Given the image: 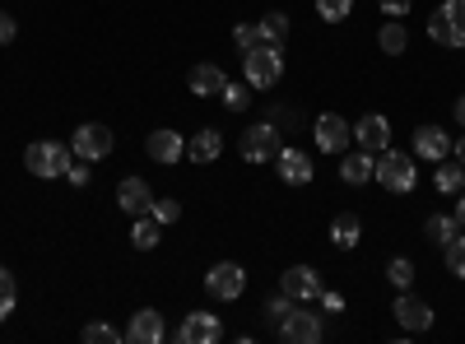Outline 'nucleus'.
<instances>
[{
    "mask_svg": "<svg viewBox=\"0 0 465 344\" xmlns=\"http://www.w3.org/2000/svg\"><path fill=\"white\" fill-rule=\"evenodd\" d=\"M242 70H247L252 89H275L284 80V52L270 43H256L252 52H242Z\"/></svg>",
    "mask_w": 465,
    "mask_h": 344,
    "instance_id": "f257e3e1",
    "label": "nucleus"
},
{
    "mask_svg": "<svg viewBox=\"0 0 465 344\" xmlns=\"http://www.w3.org/2000/svg\"><path fill=\"white\" fill-rule=\"evenodd\" d=\"M284 149V140H280V126L275 122H256V126H247L242 131V140H238V154L247 159V163H275V154Z\"/></svg>",
    "mask_w": 465,
    "mask_h": 344,
    "instance_id": "f03ea898",
    "label": "nucleus"
},
{
    "mask_svg": "<svg viewBox=\"0 0 465 344\" xmlns=\"http://www.w3.org/2000/svg\"><path fill=\"white\" fill-rule=\"evenodd\" d=\"M24 163H28V172L33 177H65V168L74 163V154H70V144H56V140H37V144H28L24 149Z\"/></svg>",
    "mask_w": 465,
    "mask_h": 344,
    "instance_id": "7ed1b4c3",
    "label": "nucleus"
},
{
    "mask_svg": "<svg viewBox=\"0 0 465 344\" xmlns=\"http://www.w3.org/2000/svg\"><path fill=\"white\" fill-rule=\"evenodd\" d=\"M429 37L438 47H465V0H442L429 15Z\"/></svg>",
    "mask_w": 465,
    "mask_h": 344,
    "instance_id": "20e7f679",
    "label": "nucleus"
},
{
    "mask_svg": "<svg viewBox=\"0 0 465 344\" xmlns=\"http://www.w3.org/2000/svg\"><path fill=\"white\" fill-rule=\"evenodd\" d=\"M372 177H377L386 191H396V196H410V191H414V159L386 144L381 154H377V172H372Z\"/></svg>",
    "mask_w": 465,
    "mask_h": 344,
    "instance_id": "39448f33",
    "label": "nucleus"
},
{
    "mask_svg": "<svg viewBox=\"0 0 465 344\" xmlns=\"http://www.w3.org/2000/svg\"><path fill=\"white\" fill-rule=\"evenodd\" d=\"M322 330H326V326H322V317L312 312V302H298V308L280 321V339H284V344H317Z\"/></svg>",
    "mask_w": 465,
    "mask_h": 344,
    "instance_id": "423d86ee",
    "label": "nucleus"
},
{
    "mask_svg": "<svg viewBox=\"0 0 465 344\" xmlns=\"http://www.w3.org/2000/svg\"><path fill=\"white\" fill-rule=\"evenodd\" d=\"M70 154H74V159H84V163L107 159V154H112V131H107V126H98V122L74 126V135H70Z\"/></svg>",
    "mask_w": 465,
    "mask_h": 344,
    "instance_id": "0eeeda50",
    "label": "nucleus"
},
{
    "mask_svg": "<svg viewBox=\"0 0 465 344\" xmlns=\"http://www.w3.org/2000/svg\"><path fill=\"white\" fill-rule=\"evenodd\" d=\"M242 289H247V270H242L238 260H219V265H210V275H205V293H210V298L232 302V298H242Z\"/></svg>",
    "mask_w": 465,
    "mask_h": 344,
    "instance_id": "6e6552de",
    "label": "nucleus"
},
{
    "mask_svg": "<svg viewBox=\"0 0 465 344\" xmlns=\"http://www.w3.org/2000/svg\"><path fill=\"white\" fill-rule=\"evenodd\" d=\"M280 293H289L293 302H317L322 275L312 270V265H289V270L280 275Z\"/></svg>",
    "mask_w": 465,
    "mask_h": 344,
    "instance_id": "1a4fd4ad",
    "label": "nucleus"
},
{
    "mask_svg": "<svg viewBox=\"0 0 465 344\" xmlns=\"http://www.w3.org/2000/svg\"><path fill=\"white\" fill-rule=\"evenodd\" d=\"M349 140H354V126H349L344 117H335V112H322L317 117V149H326V154H344Z\"/></svg>",
    "mask_w": 465,
    "mask_h": 344,
    "instance_id": "9d476101",
    "label": "nucleus"
},
{
    "mask_svg": "<svg viewBox=\"0 0 465 344\" xmlns=\"http://www.w3.org/2000/svg\"><path fill=\"white\" fill-rule=\"evenodd\" d=\"M391 312H396V321L414 335V330H429L433 326V308H429V302H423V298H414L410 289H401V298L391 302Z\"/></svg>",
    "mask_w": 465,
    "mask_h": 344,
    "instance_id": "9b49d317",
    "label": "nucleus"
},
{
    "mask_svg": "<svg viewBox=\"0 0 465 344\" xmlns=\"http://www.w3.org/2000/svg\"><path fill=\"white\" fill-rule=\"evenodd\" d=\"M177 339L182 344H214V339H223V321L214 312H186Z\"/></svg>",
    "mask_w": 465,
    "mask_h": 344,
    "instance_id": "f8f14e48",
    "label": "nucleus"
},
{
    "mask_svg": "<svg viewBox=\"0 0 465 344\" xmlns=\"http://www.w3.org/2000/svg\"><path fill=\"white\" fill-rule=\"evenodd\" d=\"M354 140H359V149H368V154H381V149L391 144V122H386L381 112H368V117L354 122Z\"/></svg>",
    "mask_w": 465,
    "mask_h": 344,
    "instance_id": "ddd939ff",
    "label": "nucleus"
},
{
    "mask_svg": "<svg viewBox=\"0 0 465 344\" xmlns=\"http://www.w3.org/2000/svg\"><path fill=\"white\" fill-rule=\"evenodd\" d=\"M414 154L429 159V163L451 159V135L442 126H414Z\"/></svg>",
    "mask_w": 465,
    "mask_h": 344,
    "instance_id": "4468645a",
    "label": "nucleus"
},
{
    "mask_svg": "<svg viewBox=\"0 0 465 344\" xmlns=\"http://www.w3.org/2000/svg\"><path fill=\"white\" fill-rule=\"evenodd\" d=\"M144 149H149L153 163H182V159H186V140H182L177 131H168V126L153 131V135L144 140Z\"/></svg>",
    "mask_w": 465,
    "mask_h": 344,
    "instance_id": "2eb2a0df",
    "label": "nucleus"
},
{
    "mask_svg": "<svg viewBox=\"0 0 465 344\" xmlns=\"http://www.w3.org/2000/svg\"><path fill=\"white\" fill-rule=\"evenodd\" d=\"M116 205H122L126 214H149L153 205V191L144 177H122V186H116Z\"/></svg>",
    "mask_w": 465,
    "mask_h": 344,
    "instance_id": "dca6fc26",
    "label": "nucleus"
},
{
    "mask_svg": "<svg viewBox=\"0 0 465 344\" xmlns=\"http://www.w3.org/2000/svg\"><path fill=\"white\" fill-rule=\"evenodd\" d=\"M168 330H163V312H153V308H140L126 326V339L131 344H159Z\"/></svg>",
    "mask_w": 465,
    "mask_h": 344,
    "instance_id": "f3484780",
    "label": "nucleus"
},
{
    "mask_svg": "<svg viewBox=\"0 0 465 344\" xmlns=\"http://www.w3.org/2000/svg\"><path fill=\"white\" fill-rule=\"evenodd\" d=\"M275 168H280V177L289 182V186H307V182H312V163H307V154H302V149H280V154H275Z\"/></svg>",
    "mask_w": 465,
    "mask_h": 344,
    "instance_id": "a211bd4d",
    "label": "nucleus"
},
{
    "mask_svg": "<svg viewBox=\"0 0 465 344\" xmlns=\"http://www.w3.org/2000/svg\"><path fill=\"white\" fill-rule=\"evenodd\" d=\"M372 172H377V154H368V149H359V154H349V149H344L340 182H349V186H363V182H372Z\"/></svg>",
    "mask_w": 465,
    "mask_h": 344,
    "instance_id": "6ab92c4d",
    "label": "nucleus"
},
{
    "mask_svg": "<svg viewBox=\"0 0 465 344\" xmlns=\"http://www.w3.org/2000/svg\"><path fill=\"white\" fill-rule=\"evenodd\" d=\"M186 84H191V93H196V98H210V93H219V89H223L228 80H223V70H219V65L201 61V65H191Z\"/></svg>",
    "mask_w": 465,
    "mask_h": 344,
    "instance_id": "aec40b11",
    "label": "nucleus"
},
{
    "mask_svg": "<svg viewBox=\"0 0 465 344\" xmlns=\"http://www.w3.org/2000/svg\"><path fill=\"white\" fill-rule=\"evenodd\" d=\"M186 154L196 159V163H214L219 154H223V135L214 131V126H205V131H196L186 140Z\"/></svg>",
    "mask_w": 465,
    "mask_h": 344,
    "instance_id": "412c9836",
    "label": "nucleus"
},
{
    "mask_svg": "<svg viewBox=\"0 0 465 344\" xmlns=\"http://www.w3.org/2000/svg\"><path fill=\"white\" fill-rule=\"evenodd\" d=\"M159 238H163V223L153 219V214H135V228H131L135 251H153V247H159Z\"/></svg>",
    "mask_w": 465,
    "mask_h": 344,
    "instance_id": "4be33fe9",
    "label": "nucleus"
},
{
    "mask_svg": "<svg viewBox=\"0 0 465 344\" xmlns=\"http://www.w3.org/2000/svg\"><path fill=\"white\" fill-rule=\"evenodd\" d=\"M359 238H363V223H359V214H340L335 223H331V242L335 247H359Z\"/></svg>",
    "mask_w": 465,
    "mask_h": 344,
    "instance_id": "5701e85b",
    "label": "nucleus"
},
{
    "mask_svg": "<svg viewBox=\"0 0 465 344\" xmlns=\"http://www.w3.org/2000/svg\"><path fill=\"white\" fill-rule=\"evenodd\" d=\"M377 47H381L386 56H401V52L410 47V33H405V24H401V19L381 24V33H377Z\"/></svg>",
    "mask_w": 465,
    "mask_h": 344,
    "instance_id": "b1692460",
    "label": "nucleus"
},
{
    "mask_svg": "<svg viewBox=\"0 0 465 344\" xmlns=\"http://www.w3.org/2000/svg\"><path fill=\"white\" fill-rule=\"evenodd\" d=\"M256 33H261V43H270V47H280L284 37H289V15H280V10H270L261 24H256Z\"/></svg>",
    "mask_w": 465,
    "mask_h": 344,
    "instance_id": "393cba45",
    "label": "nucleus"
},
{
    "mask_svg": "<svg viewBox=\"0 0 465 344\" xmlns=\"http://www.w3.org/2000/svg\"><path fill=\"white\" fill-rule=\"evenodd\" d=\"M456 228H460L456 214H433L429 223H423V233H429L438 247H447V242H456Z\"/></svg>",
    "mask_w": 465,
    "mask_h": 344,
    "instance_id": "a878e982",
    "label": "nucleus"
},
{
    "mask_svg": "<svg viewBox=\"0 0 465 344\" xmlns=\"http://www.w3.org/2000/svg\"><path fill=\"white\" fill-rule=\"evenodd\" d=\"M438 191H447V196H451V191H465V163H438Z\"/></svg>",
    "mask_w": 465,
    "mask_h": 344,
    "instance_id": "bb28decb",
    "label": "nucleus"
},
{
    "mask_svg": "<svg viewBox=\"0 0 465 344\" xmlns=\"http://www.w3.org/2000/svg\"><path fill=\"white\" fill-rule=\"evenodd\" d=\"M386 280H391L396 289H410L414 284V260L410 256H396L391 265H386Z\"/></svg>",
    "mask_w": 465,
    "mask_h": 344,
    "instance_id": "cd10ccee",
    "label": "nucleus"
},
{
    "mask_svg": "<svg viewBox=\"0 0 465 344\" xmlns=\"http://www.w3.org/2000/svg\"><path fill=\"white\" fill-rule=\"evenodd\" d=\"M349 10H354V0H317V15H322L326 24H344Z\"/></svg>",
    "mask_w": 465,
    "mask_h": 344,
    "instance_id": "c85d7f7f",
    "label": "nucleus"
},
{
    "mask_svg": "<svg viewBox=\"0 0 465 344\" xmlns=\"http://www.w3.org/2000/svg\"><path fill=\"white\" fill-rule=\"evenodd\" d=\"M293 308H298V302H293L289 293H280V298H265V308H261V312H265V321H275V326H280Z\"/></svg>",
    "mask_w": 465,
    "mask_h": 344,
    "instance_id": "c756f323",
    "label": "nucleus"
},
{
    "mask_svg": "<svg viewBox=\"0 0 465 344\" xmlns=\"http://www.w3.org/2000/svg\"><path fill=\"white\" fill-rule=\"evenodd\" d=\"M15 298H19V293H15V275L5 270V265H0V321L15 312Z\"/></svg>",
    "mask_w": 465,
    "mask_h": 344,
    "instance_id": "7c9ffc66",
    "label": "nucleus"
},
{
    "mask_svg": "<svg viewBox=\"0 0 465 344\" xmlns=\"http://www.w3.org/2000/svg\"><path fill=\"white\" fill-rule=\"evenodd\" d=\"M116 339H122V330H116V326H103V321H89L84 326V344H116Z\"/></svg>",
    "mask_w": 465,
    "mask_h": 344,
    "instance_id": "2f4dec72",
    "label": "nucleus"
},
{
    "mask_svg": "<svg viewBox=\"0 0 465 344\" xmlns=\"http://www.w3.org/2000/svg\"><path fill=\"white\" fill-rule=\"evenodd\" d=\"M219 98H223V107H228V112H242V107L252 103V89H242V84H223V89H219Z\"/></svg>",
    "mask_w": 465,
    "mask_h": 344,
    "instance_id": "473e14b6",
    "label": "nucleus"
},
{
    "mask_svg": "<svg viewBox=\"0 0 465 344\" xmlns=\"http://www.w3.org/2000/svg\"><path fill=\"white\" fill-rule=\"evenodd\" d=\"M442 251H447V270H451L456 280H465V238H456V242H447Z\"/></svg>",
    "mask_w": 465,
    "mask_h": 344,
    "instance_id": "72a5a7b5",
    "label": "nucleus"
},
{
    "mask_svg": "<svg viewBox=\"0 0 465 344\" xmlns=\"http://www.w3.org/2000/svg\"><path fill=\"white\" fill-rule=\"evenodd\" d=\"M149 214L168 228V223H177V219H182V205H177V201H153V205H149Z\"/></svg>",
    "mask_w": 465,
    "mask_h": 344,
    "instance_id": "f704fd0d",
    "label": "nucleus"
},
{
    "mask_svg": "<svg viewBox=\"0 0 465 344\" xmlns=\"http://www.w3.org/2000/svg\"><path fill=\"white\" fill-rule=\"evenodd\" d=\"M232 43H238L242 52H252V47L261 43V33H256V24H238V28H232Z\"/></svg>",
    "mask_w": 465,
    "mask_h": 344,
    "instance_id": "c9c22d12",
    "label": "nucleus"
},
{
    "mask_svg": "<svg viewBox=\"0 0 465 344\" xmlns=\"http://www.w3.org/2000/svg\"><path fill=\"white\" fill-rule=\"evenodd\" d=\"M377 10L391 15V19H405L410 15V0H377Z\"/></svg>",
    "mask_w": 465,
    "mask_h": 344,
    "instance_id": "e433bc0d",
    "label": "nucleus"
},
{
    "mask_svg": "<svg viewBox=\"0 0 465 344\" xmlns=\"http://www.w3.org/2000/svg\"><path fill=\"white\" fill-rule=\"evenodd\" d=\"M317 302H322V308H326V312H340V308H344V298H340L335 289H326V284H322V293H317Z\"/></svg>",
    "mask_w": 465,
    "mask_h": 344,
    "instance_id": "4c0bfd02",
    "label": "nucleus"
},
{
    "mask_svg": "<svg viewBox=\"0 0 465 344\" xmlns=\"http://www.w3.org/2000/svg\"><path fill=\"white\" fill-rule=\"evenodd\" d=\"M15 33H19V24H15L5 10H0V47H5V43H15Z\"/></svg>",
    "mask_w": 465,
    "mask_h": 344,
    "instance_id": "58836bf2",
    "label": "nucleus"
},
{
    "mask_svg": "<svg viewBox=\"0 0 465 344\" xmlns=\"http://www.w3.org/2000/svg\"><path fill=\"white\" fill-rule=\"evenodd\" d=\"M65 177H70L74 186H89V163H84V159H80V163H70V168H65Z\"/></svg>",
    "mask_w": 465,
    "mask_h": 344,
    "instance_id": "ea45409f",
    "label": "nucleus"
},
{
    "mask_svg": "<svg viewBox=\"0 0 465 344\" xmlns=\"http://www.w3.org/2000/svg\"><path fill=\"white\" fill-rule=\"evenodd\" d=\"M451 154H456V163H465V135H460V140H451Z\"/></svg>",
    "mask_w": 465,
    "mask_h": 344,
    "instance_id": "a19ab883",
    "label": "nucleus"
},
{
    "mask_svg": "<svg viewBox=\"0 0 465 344\" xmlns=\"http://www.w3.org/2000/svg\"><path fill=\"white\" fill-rule=\"evenodd\" d=\"M456 223L465 228V191H460V201H456Z\"/></svg>",
    "mask_w": 465,
    "mask_h": 344,
    "instance_id": "79ce46f5",
    "label": "nucleus"
},
{
    "mask_svg": "<svg viewBox=\"0 0 465 344\" xmlns=\"http://www.w3.org/2000/svg\"><path fill=\"white\" fill-rule=\"evenodd\" d=\"M456 122L465 126V98H456Z\"/></svg>",
    "mask_w": 465,
    "mask_h": 344,
    "instance_id": "37998d69",
    "label": "nucleus"
}]
</instances>
